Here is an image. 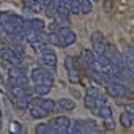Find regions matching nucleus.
Wrapping results in <instances>:
<instances>
[{
  "label": "nucleus",
  "mask_w": 134,
  "mask_h": 134,
  "mask_svg": "<svg viewBox=\"0 0 134 134\" xmlns=\"http://www.w3.org/2000/svg\"><path fill=\"white\" fill-rule=\"evenodd\" d=\"M71 120L68 117H65V115H58L55 118L51 120V126L55 129V132H68V126H70Z\"/></svg>",
  "instance_id": "20e7f679"
},
{
  "label": "nucleus",
  "mask_w": 134,
  "mask_h": 134,
  "mask_svg": "<svg viewBox=\"0 0 134 134\" xmlns=\"http://www.w3.org/2000/svg\"><path fill=\"white\" fill-rule=\"evenodd\" d=\"M7 84H8V87H16V85H29V77H27V74L19 76V77H10Z\"/></svg>",
  "instance_id": "ddd939ff"
},
{
  "label": "nucleus",
  "mask_w": 134,
  "mask_h": 134,
  "mask_svg": "<svg viewBox=\"0 0 134 134\" xmlns=\"http://www.w3.org/2000/svg\"><path fill=\"white\" fill-rule=\"evenodd\" d=\"M29 25H30V29H33L35 32H43V30L46 29V24H44L41 19H32V21H29Z\"/></svg>",
  "instance_id": "412c9836"
},
{
  "label": "nucleus",
  "mask_w": 134,
  "mask_h": 134,
  "mask_svg": "<svg viewBox=\"0 0 134 134\" xmlns=\"http://www.w3.org/2000/svg\"><path fill=\"white\" fill-rule=\"evenodd\" d=\"M32 81L35 84H49V85H52L54 84V76L44 68H35L32 71Z\"/></svg>",
  "instance_id": "f257e3e1"
},
{
  "label": "nucleus",
  "mask_w": 134,
  "mask_h": 134,
  "mask_svg": "<svg viewBox=\"0 0 134 134\" xmlns=\"http://www.w3.org/2000/svg\"><path fill=\"white\" fill-rule=\"evenodd\" d=\"M118 121H120V125H121L123 128H129V126H132V123H134V117H132L128 110H125V112L120 114Z\"/></svg>",
  "instance_id": "f8f14e48"
},
{
  "label": "nucleus",
  "mask_w": 134,
  "mask_h": 134,
  "mask_svg": "<svg viewBox=\"0 0 134 134\" xmlns=\"http://www.w3.org/2000/svg\"><path fill=\"white\" fill-rule=\"evenodd\" d=\"M87 95L98 96V95H99V92H98V88H95V87H88V88H87Z\"/></svg>",
  "instance_id": "c9c22d12"
},
{
  "label": "nucleus",
  "mask_w": 134,
  "mask_h": 134,
  "mask_svg": "<svg viewBox=\"0 0 134 134\" xmlns=\"http://www.w3.org/2000/svg\"><path fill=\"white\" fill-rule=\"evenodd\" d=\"M46 115H49V112L46 109H43L40 104H35L30 107V117L35 118V120H40V118H44Z\"/></svg>",
  "instance_id": "9d476101"
},
{
  "label": "nucleus",
  "mask_w": 134,
  "mask_h": 134,
  "mask_svg": "<svg viewBox=\"0 0 134 134\" xmlns=\"http://www.w3.org/2000/svg\"><path fill=\"white\" fill-rule=\"evenodd\" d=\"M68 79H70L71 84H79V82H81V77H79V68L68 70Z\"/></svg>",
  "instance_id": "b1692460"
},
{
  "label": "nucleus",
  "mask_w": 134,
  "mask_h": 134,
  "mask_svg": "<svg viewBox=\"0 0 134 134\" xmlns=\"http://www.w3.org/2000/svg\"><path fill=\"white\" fill-rule=\"evenodd\" d=\"M41 54H43V57H41V62L44 63V65H47V66H54L57 65V54L52 51V49H47V47H44L43 51H41Z\"/></svg>",
  "instance_id": "0eeeda50"
},
{
  "label": "nucleus",
  "mask_w": 134,
  "mask_h": 134,
  "mask_svg": "<svg viewBox=\"0 0 134 134\" xmlns=\"http://www.w3.org/2000/svg\"><path fill=\"white\" fill-rule=\"evenodd\" d=\"M47 43L52 44V46H62V41H60V35L58 32H51L47 35Z\"/></svg>",
  "instance_id": "5701e85b"
},
{
  "label": "nucleus",
  "mask_w": 134,
  "mask_h": 134,
  "mask_svg": "<svg viewBox=\"0 0 134 134\" xmlns=\"http://www.w3.org/2000/svg\"><path fill=\"white\" fill-rule=\"evenodd\" d=\"M106 92L112 98H123V96L128 95V88L120 82H109L107 87H106Z\"/></svg>",
  "instance_id": "7ed1b4c3"
},
{
  "label": "nucleus",
  "mask_w": 134,
  "mask_h": 134,
  "mask_svg": "<svg viewBox=\"0 0 134 134\" xmlns=\"http://www.w3.org/2000/svg\"><path fill=\"white\" fill-rule=\"evenodd\" d=\"M0 58L3 62L11 63V65H21V62H22L21 55H18L11 47H2L0 49Z\"/></svg>",
  "instance_id": "39448f33"
},
{
  "label": "nucleus",
  "mask_w": 134,
  "mask_h": 134,
  "mask_svg": "<svg viewBox=\"0 0 134 134\" xmlns=\"http://www.w3.org/2000/svg\"><path fill=\"white\" fill-rule=\"evenodd\" d=\"M92 46H93V51H95V54H98V55H103V54L106 52V47H107V44H106L104 41L92 43Z\"/></svg>",
  "instance_id": "a878e982"
},
{
  "label": "nucleus",
  "mask_w": 134,
  "mask_h": 134,
  "mask_svg": "<svg viewBox=\"0 0 134 134\" xmlns=\"http://www.w3.org/2000/svg\"><path fill=\"white\" fill-rule=\"evenodd\" d=\"M58 35H60V41H62V47H68L71 44L76 43V33L68 27V25H63L58 29Z\"/></svg>",
  "instance_id": "f03ea898"
},
{
  "label": "nucleus",
  "mask_w": 134,
  "mask_h": 134,
  "mask_svg": "<svg viewBox=\"0 0 134 134\" xmlns=\"http://www.w3.org/2000/svg\"><path fill=\"white\" fill-rule=\"evenodd\" d=\"M81 11H82V14L92 13V0H81Z\"/></svg>",
  "instance_id": "c85d7f7f"
},
{
  "label": "nucleus",
  "mask_w": 134,
  "mask_h": 134,
  "mask_svg": "<svg viewBox=\"0 0 134 134\" xmlns=\"http://www.w3.org/2000/svg\"><path fill=\"white\" fill-rule=\"evenodd\" d=\"M32 104V98L30 96H22V98H14V107L18 110H25L27 107H30Z\"/></svg>",
  "instance_id": "9b49d317"
},
{
  "label": "nucleus",
  "mask_w": 134,
  "mask_h": 134,
  "mask_svg": "<svg viewBox=\"0 0 134 134\" xmlns=\"http://www.w3.org/2000/svg\"><path fill=\"white\" fill-rule=\"evenodd\" d=\"M98 41H104V36L101 32H93L92 33V43H98Z\"/></svg>",
  "instance_id": "72a5a7b5"
},
{
  "label": "nucleus",
  "mask_w": 134,
  "mask_h": 134,
  "mask_svg": "<svg viewBox=\"0 0 134 134\" xmlns=\"http://www.w3.org/2000/svg\"><path fill=\"white\" fill-rule=\"evenodd\" d=\"M103 8H104L106 13H110L114 10V2H112V0H104V2H103Z\"/></svg>",
  "instance_id": "473e14b6"
},
{
  "label": "nucleus",
  "mask_w": 134,
  "mask_h": 134,
  "mask_svg": "<svg viewBox=\"0 0 134 134\" xmlns=\"http://www.w3.org/2000/svg\"><path fill=\"white\" fill-rule=\"evenodd\" d=\"M11 95L14 98H22V96H30L33 93V88L29 85H16V87H10Z\"/></svg>",
  "instance_id": "6e6552de"
},
{
  "label": "nucleus",
  "mask_w": 134,
  "mask_h": 134,
  "mask_svg": "<svg viewBox=\"0 0 134 134\" xmlns=\"http://www.w3.org/2000/svg\"><path fill=\"white\" fill-rule=\"evenodd\" d=\"M35 104H40L43 109H46L49 114L51 112H54L55 110V107H57V104H55V101L54 99H44V98H36L35 101H33Z\"/></svg>",
  "instance_id": "1a4fd4ad"
},
{
  "label": "nucleus",
  "mask_w": 134,
  "mask_h": 134,
  "mask_svg": "<svg viewBox=\"0 0 134 134\" xmlns=\"http://www.w3.org/2000/svg\"><path fill=\"white\" fill-rule=\"evenodd\" d=\"M22 2H24V5H29V3L32 2V0H22Z\"/></svg>",
  "instance_id": "58836bf2"
},
{
  "label": "nucleus",
  "mask_w": 134,
  "mask_h": 134,
  "mask_svg": "<svg viewBox=\"0 0 134 134\" xmlns=\"http://www.w3.org/2000/svg\"><path fill=\"white\" fill-rule=\"evenodd\" d=\"M104 129H115V121L112 120V117L110 118H104V126H103Z\"/></svg>",
  "instance_id": "7c9ffc66"
},
{
  "label": "nucleus",
  "mask_w": 134,
  "mask_h": 134,
  "mask_svg": "<svg viewBox=\"0 0 134 134\" xmlns=\"http://www.w3.org/2000/svg\"><path fill=\"white\" fill-rule=\"evenodd\" d=\"M92 79L95 81V82H98V84H107V79H106V73H101V71H93L92 74Z\"/></svg>",
  "instance_id": "bb28decb"
},
{
  "label": "nucleus",
  "mask_w": 134,
  "mask_h": 134,
  "mask_svg": "<svg viewBox=\"0 0 134 134\" xmlns=\"http://www.w3.org/2000/svg\"><path fill=\"white\" fill-rule=\"evenodd\" d=\"M77 66H79L77 58H74V57H71V55L65 57V68H66V70H73V68H77Z\"/></svg>",
  "instance_id": "393cba45"
},
{
  "label": "nucleus",
  "mask_w": 134,
  "mask_h": 134,
  "mask_svg": "<svg viewBox=\"0 0 134 134\" xmlns=\"http://www.w3.org/2000/svg\"><path fill=\"white\" fill-rule=\"evenodd\" d=\"M103 120L104 118H110L112 117V109L107 106V104H104V106H101V107H98V112H96Z\"/></svg>",
  "instance_id": "4be33fe9"
},
{
  "label": "nucleus",
  "mask_w": 134,
  "mask_h": 134,
  "mask_svg": "<svg viewBox=\"0 0 134 134\" xmlns=\"http://www.w3.org/2000/svg\"><path fill=\"white\" fill-rule=\"evenodd\" d=\"M65 5L68 7V10L74 14L77 13H82L81 11V0H65Z\"/></svg>",
  "instance_id": "2eb2a0df"
},
{
  "label": "nucleus",
  "mask_w": 134,
  "mask_h": 134,
  "mask_svg": "<svg viewBox=\"0 0 134 134\" xmlns=\"http://www.w3.org/2000/svg\"><path fill=\"white\" fill-rule=\"evenodd\" d=\"M57 107L58 109H62V110H65V112H70V110H73L74 107H76V104H74V101H71V99H58V103H57Z\"/></svg>",
  "instance_id": "4468645a"
},
{
  "label": "nucleus",
  "mask_w": 134,
  "mask_h": 134,
  "mask_svg": "<svg viewBox=\"0 0 134 134\" xmlns=\"http://www.w3.org/2000/svg\"><path fill=\"white\" fill-rule=\"evenodd\" d=\"M68 132H84V120H74L68 126Z\"/></svg>",
  "instance_id": "a211bd4d"
},
{
  "label": "nucleus",
  "mask_w": 134,
  "mask_h": 134,
  "mask_svg": "<svg viewBox=\"0 0 134 134\" xmlns=\"http://www.w3.org/2000/svg\"><path fill=\"white\" fill-rule=\"evenodd\" d=\"M92 2H99V0H92Z\"/></svg>",
  "instance_id": "ea45409f"
},
{
  "label": "nucleus",
  "mask_w": 134,
  "mask_h": 134,
  "mask_svg": "<svg viewBox=\"0 0 134 134\" xmlns=\"http://www.w3.org/2000/svg\"><path fill=\"white\" fill-rule=\"evenodd\" d=\"M11 18V13H0V24H5Z\"/></svg>",
  "instance_id": "f704fd0d"
},
{
  "label": "nucleus",
  "mask_w": 134,
  "mask_h": 134,
  "mask_svg": "<svg viewBox=\"0 0 134 134\" xmlns=\"http://www.w3.org/2000/svg\"><path fill=\"white\" fill-rule=\"evenodd\" d=\"M125 60L126 62H129V63H132L134 62V49L132 47H126V51H125Z\"/></svg>",
  "instance_id": "c756f323"
},
{
  "label": "nucleus",
  "mask_w": 134,
  "mask_h": 134,
  "mask_svg": "<svg viewBox=\"0 0 134 134\" xmlns=\"http://www.w3.org/2000/svg\"><path fill=\"white\" fill-rule=\"evenodd\" d=\"M51 87H52V85H49V84H36V85L33 87V93H36V95H40V96L47 95V93L51 92Z\"/></svg>",
  "instance_id": "6ab92c4d"
},
{
  "label": "nucleus",
  "mask_w": 134,
  "mask_h": 134,
  "mask_svg": "<svg viewBox=\"0 0 134 134\" xmlns=\"http://www.w3.org/2000/svg\"><path fill=\"white\" fill-rule=\"evenodd\" d=\"M84 104H85V107H87V109H90V110H96V109H98V104H96V96L87 95V96L84 98Z\"/></svg>",
  "instance_id": "aec40b11"
},
{
  "label": "nucleus",
  "mask_w": 134,
  "mask_h": 134,
  "mask_svg": "<svg viewBox=\"0 0 134 134\" xmlns=\"http://www.w3.org/2000/svg\"><path fill=\"white\" fill-rule=\"evenodd\" d=\"M79 62L87 66V68H90V66H95L96 63V57H95V52H92L90 49H84L79 55Z\"/></svg>",
  "instance_id": "423d86ee"
},
{
  "label": "nucleus",
  "mask_w": 134,
  "mask_h": 134,
  "mask_svg": "<svg viewBox=\"0 0 134 134\" xmlns=\"http://www.w3.org/2000/svg\"><path fill=\"white\" fill-rule=\"evenodd\" d=\"M10 131H11V132H21V131H22V125H21L19 121H11Z\"/></svg>",
  "instance_id": "2f4dec72"
},
{
  "label": "nucleus",
  "mask_w": 134,
  "mask_h": 134,
  "mask_svg": "<svg viewBox=\"0 0 134 134\" xmlns=\"http://www.w3.org/2000/svg\"><path fill=\"white\" fill-rule=\"evenodd\" d=\"M2 121H3V115H2V110H0V129H2Z\"/></svg>",
  "instance_id": "4c0bfd02"
},
{
  "label": "nucleus",
  "mask_w": 134,
  "mask_h": 134,
  "mask_svg": "<svg viewBox=\"0 0 134 134\" xmlns=\"http://www.w3.org/2000/svg\"><path fill=\"white\" fill-rule=\"evenodd\" d=\"M35 132L36 134H51V132H55V129L49 123H40V125H36Z\"/></svg>",
  "instance_id": "f3484780"
},
{
  "label": "nucleus",
  "mask_w": 134,
  "mask_h": 134,
  "mask_svg": "<svg viewBox=\"0 0 134 134\" xmlns=\"http://www.w3.org/2000/svg\"><path fill=\"white\" fill-rule=\"evenodd\" d=\"M30 11H33V13H40V11H43V3L41 2H38V0H32V2L29 3V5H25Z\"/></svg>",
  "instance_id": "cd10ccee"
},
{
  "label": "nucleus",
  "mask_w": 134,
  "mask_h": 134,
  "mask_svg": "<svg viewBox=\"0 0 134 134\" xmlns=\"http://www.w3.org/2000/svg\"><path fill=\"white\" fill-rule=\"evenodd\" d=\"M126 110L134 117V104H128V106H126Z\"/></svg>",
  "instance_id": "e433bc0d"
},
{
  "label": "nucleus",
  "mask_w": 134,
  "mask_h": 134,
  "mask_svg": "<svg viewBox=\"0 0 134 134\" xmlns=\"http://www.w3.org/2000/svg\"><path fill=\"white\" fill-rule=\"evenodd\" d=\"M24 74H27V71L22 68L21 65H13L8 70V76L10 77H19V76H24Z\"/></svg>",
  "instance_id": "dca6fc26"
}]
</instances>
